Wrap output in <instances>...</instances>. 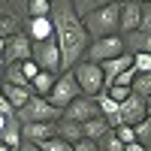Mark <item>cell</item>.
I'll list each match as a JSON object with an SVG mask.
<instances>
[{
    "label": "cell",
    "instance_id": "6da1fadb",
    "mask_svg": "<svg viewBox=\"0 0 151 151\" xmlns=\"http://www.w3.org/2000/svg\"><path fill=\"white\" fill-rule=\"evenodd\" d=\"M48 18L55 24V40H58V48H60V58H64V70H73L79 60H85V52L91 45L85 21L76 15L70 0H55Z\"/></svg>",
    "mask_w": 151,
    "mask_h": 151
},
{
    "label": "cell",
    "instance_id": "7a4b0ae2",
    "mask_svg": "<svg viewBox=\"0 0 151 151\" xmlns=\"http://www.w3.org/2000/svg\"><path fill=\"white\" fill-rule=\"evenodd\" d=\"M85 21V30L91 40H103V36H115L118 33V21H121V0L115 3H106L94 12H88L82 18Z\"/></svg>",
    "mask_w": 151,
    "mask_h": 151
},
{
    "label": "cell",
    "instance_id": "3957f363",
    "mask_svg": "<svg viewBox=\"0 0 151 151\" xmlns=\"http://www.w3.org/2000/svg\"><path fill=\"white\" fill-rule=\"evenodd\" d=\"M15 115H18L21 124H52V121H60V118H64V112L55 109L45 97H36V94H33L27 103L15 112Z\"/></svg>",
    "mask_w": 151,
    "mask_h": 151
},
{
    "label": "cell",
    "instance_id": "277c9868",
    "mask_svg": "<svg viewBox=\"0 0 151 151\" xmlns=\"http://www.w3.org/2000/svg\"><path fill=\"white\" fill-rule=\"evenodd\" d=\"M73 76H76V82H79L82 94H88V97H100L106 91L103 70H100V64H94V60H79V64L73 67Z\"/></svg>",
    "mask_w": 151,
    "mask_h": 151
},
{
    "label": "cell",
    "instance_id": "5b68a950",
    "mask_svg": "<svg viewBox=\"0 0 151 151\" xmlns=\"http://www.w3.org/2000/svg\"><path fill=\"white\" fill-rule=\"evenodd\" d=\"M76 97H82V88H79V82H76L73 70H64V73H60L58 79H55V88H52V94H48L45 100H48V103H52L55 109H60V112H64V109L73 103Z\"/></svg>",
    "mask_w": 151,
    "mask_h": 151
},
{
    "label": "cell",
    "instance_id": "8992f818",
    "mask_svg": "<svg viewBox=\"0 0 151 151\" xmlns=\"http://www.w3.org/2000/svg\"><path fill=\"white\" fill-rule=\"evenodd\" d=\"M127 55L124 48V36L115 33V36H103V40H91L85 52V60H94V64H103V60H112V58H121Z\"/></svg>",
    "mask_w": 151,
    "mask_h": 151
},
{
    "label": "cell",
    "instance_id": "52a82bcc",
    "mask_svg": "<svg viewBox=\"0 0 151 151\" xmlns=\"http://www.w3.org/2000/svg\"><path fill=\"white\" fill-rule=\"evenodd\" d=\"M33 60L36 67L52 73V76H60L64 73V58H60V48H58V40L52 36V40L45 42H33Z\"/></svg>",
    "mask_w": 151,
    "mask_h": 151
},
{
    "label": "cell",
    "instance_id": "ba28073f",
    "mask_svg": "<svg viewBox=\"0 0 151 151\" xmlns=\"http://www.w3.org/2000/svg\"><path fill=\"white\" fill-rule=\"evenodd\" d=\"M33 58V40L27 33H15L6 40V48H3V67H12V64H24V60Z\"/></svg>",
    "mask_w": 151,
    "mask_h": 151
},
{
    "label": "cell",
    "instance_id": "9c48e42d",
    "mask_svg": "<svg viewBox=\"0 0 151 151\" xmlns=\"http://www.w3.org/2000/svg\"><path fill=\"white\" fill-rule=\"evenodd\" d=\"M64 118H67V121H76V124H88V121L100 118V106H97V97H88V94L76 97L73 103L64 109Z\"/></svg>",
    "mask_w": 151,
    "mask_h": 151
},
{
    "label": "cell",
    "instance_id": "30bf717a",
    "mask_svg": "<svg viewBox=\"0 0 151 151\" xmlns=\"http://www.w3.org/2000/svg\"><path fill=\"white\" fill-rule=\"evenodd\" d=\"M145 118H148V100L139 97V94H130V97L121 103V124L136 127V124H142Z\"/></svg>",
    "mask_w": 151,
    "mask_h": 151
},
{
    "label": "cell",
    "instance_id": "8fae6325",
    "mask_svg": "<svg viewBox=\"0 0 151 151\" xmlns=\"http://www.w3.org/2000/svg\"><path fill=\"white\" fill-rule=\"evenodd\" d=\"M100 70H103V85H106V88H112V85H115V79H118L121 73L133 70V55L127 52V55H121V58L103 60V64H100Z\"/></svg>",
    "mask_w": 151,
    "mask_h": 151
},
{
    "label": "cell",
    "instance_id": "7c38bea8",
    "mask_svg": "<svg viewBox=\"0 0 151 151\" xmlns=\"http://www.w3.org/2000/svg\"><path fill=\"white\" fill-rule=\"evenodd\" d=\"M139 18H142V3H130L121 0V21H118V33L127 36L133 30H139Z\"/></svg>",
    "mask_w": 151,
    "mask_h": 151
},
{
    "label": "cell",
    "instance_id": "4fadbf2b",
    "mask_svg": "<svg viewBox=\"0 0 151 151\" xmlns=\"http://www.w3.org/2000/svg\"><path fill=\"white\" fill-rule=\"evenodd\" d=\"M21 136L27 142H45V139H55L58 136V121H52V124H21Z\"/></svg>",
    "mask_w": 151,
    "mask_h": 151
},
{
    "label": "cell",
    "instance_id": "5bb4252c",
    "mask_svg": "<svg viewBox=\"0 0 151 151\" xmlns=\"http://www.w3.org/2000/svg\"><path fill=\"white\" fill-rule=\"evenodd\" d=\"M97 106H100V118H103L112 130L121 127V103H115L112 97H106V91L97 97Z\"/></svg>",
    "mask_w": 151,
    "mask_h": 151
},
{
    "label": "cell",
    "instance_id": "9a60e30c",
    "mask_svg": "<svg viewBox=\"0 0 151 151\" xmlns=\"http://www.w3.org/2000/svg\"><path fill=\"white\" fill-rule=\"evenodd\" d=\"M24 33L33 42H45V40L55 36V24H52V18H27V30Z\"/></svg>",
    "mask_w": 151,
    "mask_h": 151
},
{
    "label": "cell",
    "instance_id": "2e32d148",
    "mask_svg": "<svg viewBox=\"0 0 151 151\" xmlns=\"http://www.w3.org/2000/svg\"><path fill=\"white\" fill-rule=\"evenodd\" d=\"M124 48L130 55H151V33H142V30H133L124 36Z\"/></svg>",
    "mask_w": 151,
    "mask_h": 151
},
{
    "label": "cell",
    "instance_id": "e0dca14e",
    "mask_svg": "<svg viewBox=\"0 0 151 151\" xmlns=\"http://www.w3.org/2000/svg\"><path fill=\"white\" fill-rule=\"evenodd\" d=\"M0 142H3V145H9L12 151H18V148H21L24 136H21V121H18V115H12V118L6 121V130L0 133Z\"/></svg>",
    "mask_w": 151,
    "mask_h": 151
},
{
    "label": "cell",
    "instance_id": "ac0fdd59",
    "mask_svg": "<svg viewBox=\"0 0 151 151\" xmlns=\"http://www.w3.org/2000/svg\"><path fill=\"white\" fill-rule=\"evenodd\" d=\"M58 136L64 142L76 145V142H82L85 139V130H82V124H76V121H67V118H60L58 121Z\"/></svg>",
    "mask_w": 151,
    "mask_h": 151
},
{
    "label": "cell",
    "instance_id": "d6986e66",
    "mask_svg": "<svg viewBox=\"0 0 151 151\" xmlns=\"http://www.w3.org/2000/svg\"><path fill=\"white\" fill-rule=\"evenodd\" d=\"M0 94H3L9 103H12V109H15V112H18V109H21V106L33 97L30 91H24V88H15V85H6V82H0Z\"/></svg>",
    "mask_w": 151,
    "mask_h": 151
},
{
    "label": "cell",
    "instance_id": "ffe728a7",
    "mask_svg": "<svg viewBox=\"0 0 151 151\" xmlns=\"http://www.w3.org/2000/svg\"><path fill=\"white\" fill-rule=\"evenodd\" d=\"M3 82L6 85H15V88H24V91H30V79L24 76L21 64H12V67H3Z\"/></svg>",
    "mask_w": 151,
    "mask_h": 151
},
{
    "label": "cell",
    "instance_id": "44dd1931",
    "mask_svg": "<svg viewBox=\"0 0 151 151\" xmlns=\"http://www.w3.org/2000/svg\"><path fill=\"white\" fill-rule=\"evenodd\" d=\"M55 79H58V76L40 70V76L30 82V94H36V97H48V94H52V88H55Z\"/></svg>",
    "mask_w": 151,
    "mask_h": 151
},
{
    "label": "cell",
    "instance_id": "7402d4cb",
    "mask_svg": "<svg viewBox=\"0 0 151 151\" xmlns=\"http://www.w3.org/2000/svg\"><path fill=\"white\" fill-rule=\"evenodd\" d=\"M82 130H85V139H91V142H100L103 136L112 130L109 124L103 121V118H94V121H88V124H82Z\"/></svg>",
    "mask_w": 151,
    "mask_h": 151
},
{
    "label": "cell",
    "instance_id": "603a6c76",
    "mask_svg": "<svg viewBox=\"0 0 151 151\" xmlns=\"http://www.w3.org/2000/svg\"><path fill=\"white\" fill-rule=\"evenodd\" d=\"M70 3H73V9H76V15L85 18L88 12H94V9L106 6V3H115V0H70Z\"/></svg>",
    "mask_w": 151,
    "mask_h": 151
},
{
    "label": "cell",
    "instance_id": "cb8c5ba5",
    "mask_svg": "<svg viewBox=\"0 0 151 151\" xmlns=\"http://www.w3.org/2000/svg\"><path fill=\"white\" fill-rule=\"evenodd\" d=\"M52 0H27V18H48Z\"/></svg>",
    "mask_w": 151,
    "mask_h": 151
},
{
    "label": "cell",
    "instance_id": "d4e9b609",
    "mask_svg": "<svg viewBox=\"0 0 151 151\" xmlns=\"http://www.w3.org/2000/svg\"><path fill=\"white\" fill-rule=\"evenodd\" d=\"M133 94L151 100V73H136V79H133Z\"/></svg>",
    "mask_w": 151,
    "mask_h": 151
},
{
    "label": "cell",
    "instance_id": "484cf974",
    "mask_svg": "<svg viewBox=\"0 0 151 151\" xmlns=\"http://www.w3.org/2000/svg\"><path fill=\"white\" fill-rule=\"evenodd\" d=\"M15 33H21L18 18L15 15H0V40H9V36H15Z\"/></svg>",
    "mask_w": 151,
    "mask_h": 151
},
{
    "label": "cell",
    "instance_id": "4316f807",
    "mask_svg": "<svg viewBox=\"0 0 151 151\" xmlns=\"http://www.w3.org/2000/svg\"><path fill=\"white\" fill-rule=\"evenodd\" d=\"M136 142H139L142 148H151V118H145L142 124H136Z\"/></svg>",
    "mask_w": 151,
    "mask_h": 151
},
{
    "label": "cell",
    "instance_id": "83f0119b",
    "mask_svg": "<svg viewBox=\"0 0 151 151\" xmlns=\"http://www.w3.org/2000/svg\"><path fill=\"white\" fill-rule=\"evenodd\" d=\"M97 145H100V151H124V142L118 139V133H115V130H109Z\"/></svg>",
    "mask_w": 151,
    "mask_h": 151
},
{
    "label": "cell",
    "instance_id": "f1b7e54d",
    "mask_svg": "<svg viewBox=\"0 0 151 151\" xmlns=\"http://www.w3.org/2000/svg\"><path fill=\"white\" fill-rule=\"evenodd\" d=\"M40 151H73V145H70V142H64L60 136H55V139L40 142Z\"/></svg>",
    "mask_w": 151,
    "mask_h": 151
},
{
    "label": "cell",
    "instance_id": "f546056e",
    "mask_svg": "<svg viewBox=\"0 0 151 151\" xmlns=\"http://www.w3.org/2000/svg\"><path fill=\"white\" fill-rule=\"evenodd\" d=\"M130 94H133L130 88H121V85H112V88H106V97H112L115 103H124V100H127Z\"/></svg>",
    "mask_w": 151,
    "mask_h": 151
},
{
    "label": "cell",
    "instance_id": "4dcf8cb0",
    "mask_svg": "<svg viewBox=\"0 0 151 151\" xmlns=\"http://www.w3.org/2000/svg\"><path fill=\"white\" fill-rule=\"evenodd\" d=\"M139 30L142 33H151V0L142 3V18H139Z\"/></svg>",
    "mask_w": 151,
    "mask_h": 151
},
{
    "label": "cell",
    "instance_id": "1f68e13d",
    "mask_svg": "<svg viewBox=\"0 0 151 151\" xmlns=\"http://www.w3.org/2000/svg\"><path fill=\"white\" fill-rule=\"evenodd\" d=\"M115 133H118V139H121L124 145L136 142V130H133V127H127V124H121V127H115Z\"/></svg>",
    "mask_w": 151,
    "mask_h": 151
},
{
    "label": "cell",
    "instance_id": "d6a6232c",
    "mask_svg": "<svg viewBox=\"0 0 151 151\" xmlns=\"http://www.w3.org/2000/svg\"><path fill=\"white\" fill-rule=\"evenodd\" d=\"M136 73H151V55H133Z\"/></svg>",
    "mask_w": 151,
    "mask_h": 151
},
{
    "label": "cell",
    "instance_id": "836d02e7",
    "mask_svg": "<svg viewBox=\"0 0 151 151\" xmlns=\"http://www.w3.org/2000/svg\"><path fill=\"white\" fill-rule=\"evenodd\" d=\"M21 70H24V76H27L30 82L36 79V76H40V67H36V60H33V58H30V60H24V64H21Z\"/></svg>",
    "mask_w": 151,
    "mask_h": 151
},
{
    "label": "cell",
    "instance_id": "e575fe53",
    "mask_svg": "<svg viewBox=\"0 0 151 151\" xmlns=\"http://www.w3.org/2000/svg\"><path fill=\"white\" fill-rule=\"evenodd\" d=\"M73 151H100V145L91 142V139H82V142H76V145H73Z\"/></svg>",
    "mask_w": 151,
    "mask_h": 151
},
{
    "label": "cell",
    "instance_id": "d590c367",
    "mask_svg": "<svg viewBox=\"0 0 151 151\" xmlns=\"http://www.w3.org/2000/svg\"><path fill=\"white\" fill-rule=\"evenodd\" d=\"M0 115H6V118H12V115H15V109H12V103H9V100H6L3 94H0Z\"/></svg>",
    "mask_w": 151,
    "mask_h": 151
},
{
    "label": "cell",
    "instance_id": "8d00e7d4",
    "mask_svg": "<svg viewBox=\"0 0 151 151\" xmlns=\"http://www.w3.org/2000/svg\"><path fill=\"white\" fill-rule=\"evenodd\" d=\"M18 151H40V145H36V142H27V139H24Z\"/></svg>",
    "mask_w": 151,
    "mask_h": 151
},
{
    "label": "cell",
    "instance_id": "74e56055",
    "mask_svg": "<svg viewBox=\"0 0 151 151\" xmlns=\"http://www.w3.org/2000/svg\"><path fill=\"white\" fill-rule=\"evenodd\" d=\"M0 15H12V9H9V0H0Z\"/></svg>",
    "mask_w": 151,
    "mask_h": 151
},
{
    "label": "cell",
    "instance_id": "f35d334b",
    "mask_svg": "<svg viewBox=\"0 0 151 151\" xmlns=\"http://www.w3.org/2000/svg\"><path fill=\"white\" fill-rule=\"evenodd\" d=\"M124 151H145L139 142H130V145H124Z\"/></svg>",
    "mask_w": 151,
    "mask_h": 151
},
{
    "label": "cell",
    "instance_id": "ab89813d",
    "mask_svg": "<svg viewBox=\"0 0 151 151\" xmlns=\"http://www.w3.org/2000/svg\"><path fill=\"white\" fill-rule=\"evenodd\" d=\"M3 48H6V40H0V67H3Z\"/></svg>",
    "mask_w": 151,
    "mask_h": 151
},
{
    "label": "cell",
    "instance_id": "60d3db41",
    "mask_svg": "<svg viewBox=\"0 0 151 151\" xmlns=\"http://www.w3.org/2000/svg\"><path fill=\"white\" fill-rule=\"evenodd\" d=\"M6 121H9L6 115H0V133H3V130H6Z\"/></svg>",
    "mask_w": 151,
    "mask_h": 151
},
{
    "label": "cell",
    "instance_id": "b9f144b4",
    "mask_svg": "<svg viewBox=\"0 0 151 151\" xmlns=\"http://www.w3.org/2000/svg\"><path fill=\"white\" fill-rule=\"evenodd\" d=\"M0 151H12V148H9V145H3V142H0Z\"/></svg>",
    "mask_w": 151,
    "mask_h": 151
},
{
    "label": "cell",
    "instance_id": "7bdbcfd3",
    "mask_svg": "<svg viewBox=\"0 0 151 151\" xmlns=\"http://www.w3.org/2000/svg\"><path fill=\"white\" fill-rule=\"evenodd\" d=\"M130 3H148V0H130Z\"/></svg>",
    "mask_w": 151,
    "mask_h": 151
},
{
    "label": "cell",
    "instance_id": "ee69618b",
    "mask_svg": "<svg viewBox=\"0 0 151 151\" xmlns=\"http://www.w3.org/2000/svg\"><path fill=\"white\" fill-rule=\"evenodd\" d=\"M0 82H3V67H0Z\"/></svg>",
    "mask_w": 151,
    "mask_h": 151
},
{
    "label": "cell",
    "instance_id": "f6af8a7d",
    "mask_svg": "<svg viewBox=\"0 0 151 151\" xmlns=\"http://www.w3.org/2000/svg\"><path fill=\"white\" fill-rule=\"evenodd\" d=\"M148 118H151V103H148Z\"/></svg>",
    "mask_w": 151,
    "mask_h": 151
},
{
    "label": "cell",
    "instance_id": "bcb514c9",
    "mask_svg": "<svg viewBox=\"0 0 151 151\" xmlns=\"http://www.w3.org/2000/svg\"><path fill=\"white\" fill-rule=\"evenodd\" d=\"M145 151H151V148H145Z\"/></svg>",
    "mask_w": 151,
    "mask_h": 151
},
{
    "label": "cell",
    "instance_id": "7dc6e473",
    "mask_svg": "<svg viewBox=\"0 0 151 151\" xmlns=\"http://www.w3.org/2000/svg\"><path fill=\"white\" fill-rule=\"evenodd\" d=\"M148 103H151V100H148Z\"/></svg>",
    "mask_w": 151,
    "mask_h": 151
},
{
    "label": "cell",
    "instance_id": "c3c4849f",
    "mask_svg": "<svg viewBox=\"0 0 151 151\" xmlns=\"http://www.w3.org/2000/svg\"><path fill=\"white\" fill-rule=\"evenodd\" d=\"M52 3H55V0H52Z\"/></svg>",
    "mask_w": 151,
    "mask_h": 151
}]
</instances>
